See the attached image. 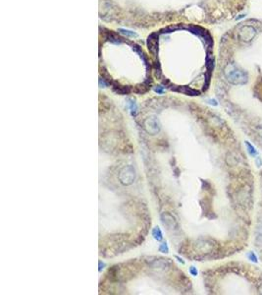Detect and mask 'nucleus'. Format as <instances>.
I'll list each match as a JSON object with an SVG mask.
<instances>
[{
	"label": "nucleus",
	"instance_id": "obj_1",
	"mask_svg": "<svg viewBox=\"0 0 262 295\" xmlns=\"http://www.w3.org/2000/svg\"><path fill=\"white\" fill-rule=\"evenodd\" d=\"M226 76L230 82L235 85H244L247 82V75L234 66H229L226 70Z\"/></svg>",
	"mask_w": 262,
	"mask_h": 295
},
{
	"label": "nucleus",
	"instance_id": "obj_2",
	"mask_svg": "<svg viewBox=\"0 0 262 295\" xmlns=\"http://www.w3.org/2000/svg\"><path fill=\"white\" fill-rule=\"evenodd\" d=\"M255 35V31L253 28L251 27H244L241 29V37L244 40H251L253 37Z\"/></svg>",
	"mask_w": 262,
	"mask_h": 295
},
{
	"label": "nucleus",
	"instance_id": "obj_3",
	"mask_svg": "<svg viewBox=\"0 0 262 295\" xmlns=\"http://www.w3.org/2000/svg\"><path fill=\"white\" fill-rule=\"evenodd\" d=\"M245 145H247V152L249 153V155L252 156H257V151L255 149V148L252 146V145L249 143V142H245Z\"/></svg>",
	"mask_w": 262,
	"mask_h": 295
},
{
	"label": "nucleus",
	"instance_id": "obj_4",
	"mask_svg": "<svg viewBox=\"0 0 262 295\" xmlns=\"http://www.w3.org/2000/svg\"><path fill=\"white\" fill-rule=\"evenodd\" d=\"M152 235L156 240H161L162 239V233H161L159 227H155L152 231Z\"/></svg>",
	"mask_w": 262,
	"mask_h": 295
},
{
	"label": "nucleus",
	"instance_id": "obj_5",
	"mask_svg": "<svg viewBox=\"0 0 262 295\" xmlns=\"http://www.w3.org/2000/svg\"><path fill=\"white\" fill-rule=\"evenodd\" d=\"M159 251L163 252V253H168V247H167L166 242H165V243H162V244L160 245V247H159Z\"/></svg>",
	"mask_w": 262,
	"mask_h": 295
},
{
	"label": "nucleus",
	"instance_id": "obj_6",
	"mask_svg": "<svg viewBox=\"0 0 262 295\" xmlns=\"http://www.w3.org/2000/svg\"><path fill=\"white\" fill-rule=\"evenodd\" d=\"M248 258H249V260L252 261V262H255V263L257 262V258H256V256L254 255V254H253V252H251L248 254Z\"/></svg>",
	"mask_w": 262,
	"mask_h": 295
},
{
	"label": "nucleus",
	"instance_id": "obj_7",
	"mask_svg": "<svg viewBox=\"0 0 262 295\" xmlns=\"http://www.w3.org/2000/svg\"><path fill=\"white\" fill-rule=\"evenodd\" d=\"M189 273H191L192 276H197V270L195 268V267H191V268H189Z\"/></svg>",
	"mask_w": 262,
	"mask_h": 295
},
{
	"label": "nucleus",
	"instance_id": "obj_8",
	"mask_svg": "<svg viewBox=\"0 0 262 295\" xmlns=\"http://www.w3.org/2000/svg\"><path fill=\"white\" fill-rule=\"evenodd\" d=\"M258 133H259V135L262 137V127H261V126L258 128Z\"/></svg>",
	"mask_w": 262,
	"mask_h": 295
}]
</instances>
